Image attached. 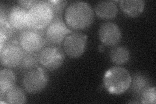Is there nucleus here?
I'll use <instances>...</instances> for the list:
<instances>
[{
	"label": "nucleus",
	"mask_w": 156,
	"mask_h": 104,
	"mask_svg": "<svg viewBox=\"0 0 156 104\" xmlns=\"http://www.w3.org/2000/svg\"><path fill=\"white\" fill-rule=\"evenodd\" d=\"M120 9L126 15L129 17H137L144 9L143 0H122L120 2Z\"/></svg>",
	"instance_id": "obj_12"
},
{
	"label": "nucleus",
	"mask_w": 156,
	"mask_h": 104,
	"mask_svg": "<svg viewBox=\"0 0 156 104\" xmlns=\"http://www.w3.org/2000/svg\"><path fill=\"white\" fill-rule=\"evenodd\" d=\"M94 11L89 3L76 2L66 8L65 18L67 26L74 30H84L94 21Z\"/></svg>",
	"instance_id": "obj_1"
},
{
	"label": "nucleus",
	"mask_w": 156,
	"mask_h": 104,
	"mask_svg": "<svg viewBox=\"0 0 156 104\" xmlns=\"http://www.w3.org/2000/svg\"><path fill=\"white\" fill-rule=\"evenodd\" d=\"M150 79L142 73H136L131 77V91L136 97L140 98L141 95L151 87Z\"/></svg>",
	"instance_id": "obj_13"
},
{
	"label": "nucleus",
	"mask_w": 156,
	"mask_h": 104,
	"mask_svg": "<svg viewBox=\"0 0 156 104\" xmlns=\"http://www.w3.org/2000/svg\"><path fill=\"white\" fill-rule=\"evenodd\" d=\"M87 36L82 33H72L65 38L63 42L65 52L72 58L81 57L85 51Z\"/></svg>",
	"instance_id": "obj_9"
},
{
	"label": "nucleus",
	"mask_w": 156,
	"mask_h": 104,
	"mask_svg": "<svg viewBox=\"0 0 156 104\" xmlns=\"http://www.w3.org/2000/svg\"><path fill=\"white\" fill-rule=\"evenodd\" d=\"M14 29L10 24L7 18V13L4 12L2 8L0 11V43L2 48L4 44L11 39L14 33Z\"/></svg>",
	"instance_id": "obj_15"
},
{
	"label": "nucleus",
	"mask_w": 156,
	"mask_h": 104,
	"mask_svg": "<svg viewBox=\"0 0 156 104\" xmlns=\"http://www.w3.org/2000/svg\"><path fill=\"white\" fill-rule=\"evenodd\" d=\"M0 52L1 64L7 68L19 66L25 53L18 39L16 38L10 39L0 48Z\"/></svg>",
	"instance_id": "obj_4"
},
{
	"label": "nucleus",
	"mask_w": 156,
	"mask_h": 104,
	"mask_svg": "<svg viewBox=\"0 0 156 104\" xmlns=\"http://www.w3.org/2000/svg\"><path fill=\"white\" fill-rule=\"evenodd\" d=\"M65 56L64 52L56 46H48L42 48L38 53L39 63L49 70H55L64 62Z\"/></svg>",
	"instance_id": "obj_7"
},
{
	"label": "nucleus",
	"mask_w": 156,
	"mask_h": 104,
	"mask_svg": "<svg viewBox=\"0 0 156 104\" xmlns=\"http://www.w3.org/2000/svg\"><path fill=\"white\" fill-rule=\"evenodd\" d=\"M1 101L4 100L3 103L23 104L26 102L25 93L21 88L14 86L10 89L3 95L0 96Z\"/></svg>",
	"instance_id": "obj_17"
},
{
	"label": "nucleus",
	"mask_w": 156,
	"mask_h": 104,
	"mask_svg": "<svg viewBox=\"0 0 156 104\" xmlns=\"http://www.w3.org/2000/svg\"><path fill=\"white\" fill-rule=\"evenodd\" d=\"M18 39L25 52H40L47 43L44 32L32 29H26L22 31Z\"/></svg>",
	"instance_id": "obj_5"
},
{
	"label": "nucleus",
	"mask_w": 156,
	"mask_h": 104,
	"mask_svg": "<svg viewBox=\"0 0 156 104\" xmlns=\"http://www.w3.org/2000/svg\"><path fill=\"white\" fill-rule=\"evenodd\" d=\"M71 33H72V29L67 27L61 18L53 19L44 31L47 42L54 45L61 44L68 34Z\"/></svg>",
	"instance_id": "obj_8"
},
{
	"label": "nucleus",
	"mask_w": 156,
	"mask_h": 104,
	"mask_svg": "<svg viewBox=\"0 0 156 104\" xmlns=\"http://www.w3.org/2000/svg\"><path fill=\"white\" fill-rule=\"evenodd\" d=\"M16 76L9 68H4L0 71V96L3 95L15 86Z\"/></svg>",
	"instance_id": "obj_16"
},
{
	"label": "nucleus",
	"mask_w": 156,
	"mask_h": 104,
	"mask_svg": "<svg viewBox=\"0 0 156 104\" xmlns=\"http://www.w3.org/2000/svg\"><path fill=\"white\" fill-rule=\"evenodd\" d=\"M140 103L155 104L156 103V90L155 87H150L141 95Z\"/></svg>",
	"instance_id": "obj_21"
},
{
	"label": "nucleus",
	"mask_w": 156,
	"mask_h": 104,
	"mask_svg": "<svg viewBox=\"0 0 156 104\" xmlns=\"http://www.w3.org/2000/svg\"><path fill=\"white\" fill-rule=\"evenodd\" d=\"M49 81V76L44 69L38 66L28 71L23 77V86L29 94H37L43 91Z\"/></svg>",
	"instance_id": "obj_6"
},
{
	"label": "nucleus",
	"mask_w": 156,
	"mask_h": 104,
	"mask_svg": "<svg viewBox=\"0 0 156 104\" xmlns=\"http://www.w3.org/2000/svg\"><path fill=\"white\" fill-rule=\"evenodd\" d=\"M38 2V1H34V0H26V1H18V3L20 6L28 11Z\"/></svg>",
	"instance_id": "obj_22"
},
{
	"label": "nucleus",
	"mask_w": 156,
	"mask_h": 104,
	"mask_svg": "<svg viewBox=\"0 0 156 104\" xmlns=\"http://www.w3.org/2000/svg\"><path fill=\"white\" fill-rule=\"evenodd\" d=\"M110 58L112 62L120 65L126 64L129 60L130 53L126 47L122 46H116L111 51Z\"/></svg>",
	"instance_id": "obj_18"
},
{
	"label": "nucleus",
	"mask_w": 156,
	"mask_h": 104,
	"mask_svg": "<svg viewBox=\"0 0 156 104\" xmlns=\"http://www.w3.org/2000/svg\"><path fill=\"white\" fill-rule=\"evenodd\" d=\"M27 17L28 29L43 31L55 18V15L46 1H38L28 10Z\"/></svg>",
	"instance_id": "obj_3"
},
{
	"label": "nucleus",
	"mask_w": 156,
	"mask_h": 104,
	"mask_svg": "<svg viewBox=\"0 0 156 104\" xmlns=\"http://www.w3.org/2000/svg\"><path fill=\"white\" fill-rule=\"evenodd\" d=\"M8 20L11 26L18 31L28 29L27 10L20 6L12 7L7 13Z\"/></svg>",
	"instance_id": "obj_11"
},
{
	"label": "nucleus",
	"mask_w": 156,
	"mask_h": 104,
	"mask_svg": "<svg viewBox=\"0 0 156 104\" xmlns=\"http://www.w3.org/2000/svg\"><path fill=\"white\" fill-rule=\"evenodd\" d=\"M99 38L102 44L105 46H114L118 44L122 38L120 29L113 22H105L99 29Z\"/></svg>",
	"instance_id": "obj_10"
},
{
	"label": "nucleus",
	"mask_w": 156,
	"mask_h": 104,
	"mask_svg": "<svg viewBox=\"0 0 156 104\" xmlns=\"http://www.w3.org/2000/svg\"><path fill=\"white\" fill-rule=\"evenodd\" d=\"M39 63L38 54L33 52H25L20 67L25 70H31L38 67Z\"/></svg>",
	"instance_id": "obj_19"
},
{
	"label": "nucleus",
	"mask_w": 156,
	"mask_h": 104,
	"mask_svg": "<svg viewBox=\"0 0 156 104\" xmlns=\"http://www.w3.org/2000/svg\"><path fill=\"white\" fill-rule=\"evenodd\" d=\"M96 15L104 20L114 18L118 13V8L113 1L100 2L95 7Z\"/></svg>",
	"instance_id": "obj_14"
},
{
	"label": "nucleus",
	"mask_w": 156,
	"mask_h": 104,
	"mask_svg": "<svg viewBox=\"0 0 156 104\" xmlns=\"http://www.w3.org/2000/svg\"><path fill=\"white\" fill-rule=\"evenodd\" d=\"M53 10L55 18H61L63 11L66 5V1H60V0H51V1H46Z\"/></svg>",
	"instance_id": "obj_20"
},
{
	"label": "nucleus",
	"mask_w": 156,
	"mask_h": 104,
	"mask_svg": "<svg viewBox=\"0 0 156 104\" xmlns=\"http://www.w3.org/2000/svg\"><path fill=\"white\" fill-rule=\"evenodd\" d=\"M131 76L126 68L114 66L107 70L103 78L104 87L112 95H119L125 92L130 87Z\"/></svg>",
	"instance_id": "obj_2"
}]
</instances>
